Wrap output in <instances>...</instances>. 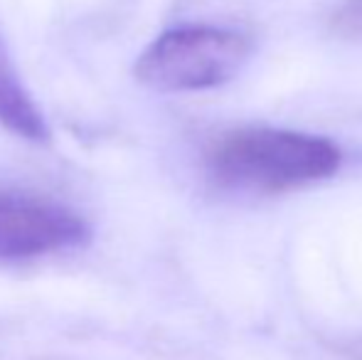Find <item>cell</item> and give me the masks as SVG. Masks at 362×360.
<instances>
[{"mask_svg":"<svg viewBox=\"0 0 362 360\" xmlns=\"http://www.w3.org/2000/svg\"><path fill=\"white\" fill-rule=\"evenodd\" d=\"M343 151L325 136L242 126L217 136L205 151L207 178L239 195H284L333 178Z\"/></svg>","mask_w":362,"mask_h":360,"instance_id":"obj_1","label":"cell"},{"mask_svg":"<svg viewBox=\"0 0 362 360\" xmlns=\"http://www.w3.org/2000/svg\"><path fill=\"white\" fill-rule=\"evenodd\" d=\"M252 54L247 35L215 25H185L158 35L136 59L134 74L160 94L205 91L232 82Z\"/></svg>","mask_w":362,"mask_h":360,"instance_id":"obj_2","label":"cell"},{"mask_svg":"<svg viewBox=\"0 0 362 360\" xmlns=\"http://www.w3.org/2000/svg\"><path fill=\"white\" fill-rule=\"evenodd\" d=\"M91 227L62 202L0 187V260H33L86 247Z\"/></svg>","mask_w":362,"mask_h":360,"instance_id":"obj_3","label":"cell"},{"mask_svg":"<svg viewBox=\"0 0 362 360\" xmlns=\"http://www.w3.org/2000/svg\"><path fill=\"white\" fill-rule=\"evenodd\" d=\"M0 126L33 144H47L52 136L45 114L20 82L3 42H0Z\"/></svg>","mask_w":362,"mask_h":360,"instance_id":"obj_4","label":"cell"},{"mask_svg":"<svg viewBox=\"0 0 362 360\" xmlns=\"http://www.w3.org/2000/svg\"><path fill=\"white\" fill-rule=\"evenodd\" d=\"M330 25L343 37L362 42V0H343L330 18Z\"/></svg>","mask_w":362,"mask_h":360,"instance_id":"obj_5","label":"cell"}]
</instances>
